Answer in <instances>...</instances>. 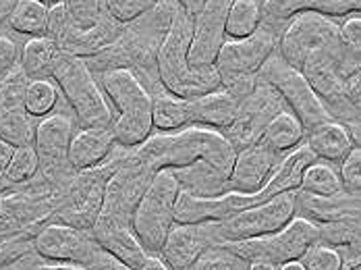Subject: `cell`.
Listing matches in <instances>:
<instances>
[{
    "mask_svg": "<svg viewBox=\"0 0 361 270\" xmlns=\"http://www.w3.org/2000/svg\"><path fill=\"white\" fill-rule=\"evenodd\" d=\"M100 87L118 111L110 127L116 146L129 150L142 146L154 131L152 94L144 81L127 67H112L100 71Z\"/></svg>",
    "mask_w": 361,
    "mask_h": 270,
    "instance_id": "277c9868",
    "label": "cell"
},
{
    "mask_svg": "<svg viewBox=\"0 0 361 270\" xmlns=\"http://www.w3.org/2000/svg\"><path fill=\"white\" fill-rule=\"evenodd\" d=\"M245 98L237 96L228 87H220L216 92L204 94L191 102V125H206L218 131L228 129L241 111Z\"/></svg>",
    "mask_w": 361,
    "mask_h": 270,
    "instance_id": "7402d4cb",
    "label": "cell"
},
{
    "mask_svg": "<svg viewBox=\"0 0 361 270\" xmlns=\"http://www.w3.org/2000/svg\"><path fill=\"white\" fill-rule=\"evenodd\" d=\"M30 270H37V269H30Z\"/></svg>",
    "mask_w": 361,
    "mask_h": 270,
    "instance_id": "f5cc1de1",
    "label": "cell"
},
{
    "mask_svg": "<svg viewBox=\"0 0 361 270\" xmlns=\"http://www.w3.org/2000/svg\"><path fill=\"white\" fill-rule=\"evenodd\" d=\"M34 250L44 262L92 266L100 252L92 231L77 229L65 223H46L34 235Z\"/></svg>",
    "mask_w": 361,
    "mask_h": 270,
    "instance_id": "5bb4252c",
    "label": "cell"
},
{
    "mask_svg": "<svg viewBox=\"0 0 361 270\" xmlns=\"http://www.w3.org/2000/svg\"><path fill=\"white\" fill-rule=\"evenodd\" d=\"M262 0H233L226 19V38L239 39L255 34L262 25Z\"/></svg>",
    "mask_w": 361,
    "mask_h": 270,
    "instance_id": "f1b7e54d",
    "label": "cell"
},
{
    "mask_svg": "<svg viewBox=\"0 0 361 270\" xmlns=\"http://www.w3.org/2000/svg\"><path fill=\"white\" fill-rule=\"evenodd\" d=\"M343 98L345 106L349 111V121L360 118L361 116V65L355 67L353 71L347 73L345 85H343ZM347 121V123H349Z\"/></svg>",
    "mask_w": 361,
    "mask_h": 270,
    "instance_id": "ab89813d",
    "label": "cell"
},
{
    "mask_svg": "<svg viewBox=\"0 0 361 270\" xmlns=\"http://www.w3.org/2000/svg\"><path fill=\"white\" fill-rule=\"evenodd\" d=\"M341 42L343 50L349 63V69L353 71L361 65V17H349L345 23H341Z\"/></svg>",
    "mask_w": 361,
    "mask_h": 270,
    "instance_id": "836d02e7",
    "label": "cell"
},
{
    "mask_svg": "<svg viewBox=\"0 0 361 270\" xmlns=\"http://www.w3.org/2000/svg\"><path fill=\"white\" fill-rule=\"evenodd\" d=\"M285 109H287V104H285L283 96L268 81H264L257 75V83H255L252 94L243 100L235 123L228 129H224L222 133L235 146L237 152L245 150L262 140V133H264L266 125L270 123V118H274Z\"/></svg>",
    "mask_w": 361,
    "mask_h": 270,
    "instance_id": "9a60e30c",
    "label": "cell"
},
{
    "mask_svg": "<svg viewBox=\"0 0 361 270\" xmlns=\"http://www.w3.org/2000/svg\"><path fill=\"white\" fill-rule=\"evenodd\" d=\"M52 79L61 87L79 127H112V109L87 63L71 52H61L52 69Z\"/></svg>",
    "mask_w": 361,
    "mask_h": 270,
    "instance_id": "8992f818",
    "label": "cell"
},
{
    "mask_svg": "<svg viewBox=\"0 0 361 270\" xmlns=\"http://www.w3.org/2000/svg\"><path fill=\"white\" fill-rule=\"evenodd\" d=\"M299 192L316 195V197H332L343 192V181L341 173L332 162L326 160H314L312 164L305 166L301 181H299Z\"/></svg>",
    "mask_w": 361,
    "mask_h": 270,
    "instance_id": "83f0119b",
    "label": "cell"
},
{
    "mask_svg": "<svg viewBox=\"0 0 361 270\" xmlns=\"http://www.w3.org/2000/svg\"><path fill=\"white\" fill-rule=\"evenodd\" d=\"M160 2V0H158ZM177 6H179L180 11H185L189 17H197L200 15V11L204 8V4H206V0H173Z\"/></svg>",
    "mask_w": 361,
    "mask_h": 270,
    "instance_id": "7bdbcfd3",
    "label": "cell"
},
{
    "mask_svg": "<svg viewBox=\"0 0 361 270\" xmlns=\"http://www.w3.org/2000/svg\"><path fill=\"white\" fill-rule=\"evenodd\" d=\"M233 0H206L200 15L193 19V39L189 48V67H214L218 52L226 42V19Z\"/></svg>",
    "mask_w": 361,
    "mask_h": 270,
    "instance_id": "e0dca14e",
    "label": "cell"
},
{
    "mask_svg": "<svg viewBox=\"0 0 361 270\" xmlns=\"http://www.w3.org/2000/svg\"><path fill=\"white\" fill-rule=\"evenodd\" d=\"M303 140H305V127L289 109H285L283 113L270 118V123L266 125V129L262 133L259 144L266 146L268 150H272L274 154L283 156L285 152H290L297 146H301Z\"/></svg>",
    "mask_w": 361,
    "mask_h": 270,
    "instance_id": "484cf974",
    "label": "cell"
},
{
    "mask_svg": "<svg viewBox=\"0 0 361 270\" xmlns=\"http://www.w3.org/2000/svg\"><path fill=\"white\" fill-rule=\"evenodd\" d=\"M127 152L129 148L116 146V154L110 156L106 162L77 173L63 190L61 202L48 223H65L77 229L92 231L104 206L109 179L121 166Z\"/></svg>",
    "mask_w": 361,
    "mask_h": 270,
    "instance_id": "5b68a950",
    "label": "cell"
},
{
    "mask_svg": "<svg viewBox=\"0 0 361 270\" xmlns=\"http://www.w3.org/2000/svg\"><path fill=\"white\" fill-rule=\"evenodd\" d=\"M116 148L110 127H79L69 146V164L75 173L94 168L106 162Z\"/></svg>",
    "mask_w": 361,
    "mask_h": 270,
    "instance_id": "44dd1931",
    "label": "cell"
},
{
    "mask_svg": "<svg viewBox=\"0 0 361 270\" xmlns=\"http://www.w3.org/2000/svg\"><path fill=\"white\" fill-rule=\"evenodd\" d=\"M257 75L264 81H268L283 96L287 109L305 127V135L310 131H314L316 127L328 123V121H334L330 113L326 111L320 96L314 92V87L305 79V75L299 69L290 67L279 52H274L264 63V67L259 69Z\"/></svg>",
    "mask_w": 361,
    "mask_h": 270,
    "instance_id": "9c48e42d",
    "label": "cell"
},
{
    "mask_svg": "<svg viewBox=\"0 0 361 270\" xmlns=\"http://www.w3.org/2000/svg\"><path fill=\"white\" fill-rule=\"evenodd\" d=\"M349 135H351V142H353V148L361 150V116L360 118H353L349 123H345Z\"/></svg>",
    "mask_w": 361,
    "mask_h": 270,
    "instance_id": "f6af8a7d",
    "label": "cell"
},
{
    "mask_svg": "<svg viewBox=\"0 0 361 270\" xmlns=\"http://www.w3.org/2000/svg\"><path fill=\"white\" fill-rule=\"evenodd\" d=\"M133 156L152 173L162 168L177 171L204 160L228 181L237 150L222 131L206 125H189L179 131L152 133L142 146L133 148Z\"/></svg>",
    "mask_w": 361,
    "mask_h": 270,
    "instance_id": "7a4b0ae2",
    "label": "cell"
},
{
    "mask_svg": "<svg viewBox=\"0 0 361 270\" xmlns=\"http://www.w3.org/2000/svg\"><path fill=\"white\" fill-rule=\"evenodd\" d=\"M75 115L67 111H56L44 116L34 131V148L39 158L42 179L59 190L77 175L69 164V146L75 135Z\"/></svg>",
    "mask_w": 361,
    "mask_h": 270,
    "instance_id": "30bf717a",
    "label": "cell"
},
{
    "mask_svg": "<svg viewBox=\"0 0 361 270\" xmlns=\"http://www.w3.org/2000/svg\"><path fill=\"white\" fill-rule=\"evenodd\" d=\"M212 247H216L214 221L193 225L175 223L160 250V258L171 270H189Z\"/></svg>",
    "mask_w": 361,
    "mask_h": 270,
    "instance_id": "ac0fdd59",
    "label": "cell"
},
{
    "mask_svg": "<svg viewBox=\"0 0 361 270\" xmlns=\"http://www.w3.org/2000/svg\"><path fill=\"white\" fill-rule=\"evenodd\" d=\"M69 8L73 23L77 30H94L102 17V2L100 0H63Z\"/></svg>",
    "mask_w": 361,
    "mask_h": 270,
    "instance_id": "e575fe53",
    "label": "cell"
},
{
    "mask_svg": "<svg viewBox=\"0 0 361 270\" xmlns=\"http://www.w3.org/2000/svg\"><path fill=\"white\" fill-rule=\"evenodd\" d=\"M59 85L54 79H30L27 90H25V106L27 113L34 118H44L48 116L59 102Z\"/></svg>",
    "mask_w": 361,
    "mask_h": 270,
    "instance_id": "1f68e13d",
    "label": "cell"
},
{
    "mask_svg": "<svg viewBox=\"0 0 361 270\" xmlns=\"http://www.w3.org/2000/svg\"><path fill=\"white\" fill-rule=\"evenodd\" d=\"M318 241V223L295 214L289 223L276 233L226 241L220 247L228 250L243 262H272L283 264L289 260H301V256Z\"/></svg>",
    "mask_w": 361,
    "mask_h": 270,
    "instance_id": "ba28073f",
    "label": "cell"
},
{
    "mask_svg": "<svg viewBox=\"0 0 361 270\" xmlns=\"http://www.w3.org/2000/svg\"><path fill=\"white\" fill-rule=\"evenodd\" d=\"M13 154H15V146L8 144V142H4V140H0V177H2V173H4V168L8 166Z\"/></svg>",
    "mask_w": 361,
    "mask_h": 270,
    "instance_id": "ee69618b",
    "label": "cell"
},
{
    "mask_svg": "<svg viewBox=\"0 0 361 270\" xmlns=\"http://www.w3.org/2000/svg\"><path fill=\"white\" fill-rule=\"evenodd\" d=\"M180 183L173 168L156 171L133 212V231L147 254L160 256L166 235L175 225Z\"/></svg>",
    "mask_w": 361,
    "mask_h": 270,
    "instance_id": "52a82bcc",
    "label": "cell"
},
{
    "mask_svg": "<svg viewBox=\"0 0 361 270\" xmlns=\"http://www.w3.org/2000/svg\"><path fill=\"white\" fill-rule=\"evenodd\" d=\"M8 25L25 36L39 38L46 36L48 25V6L39 0H17L8 15Z\"/></svg>",
    "mask_w": 361,
    "mask_h": 270,
    "instance_id": "f546056e",
    "label": "cell"
},
{
    "mask_svg": "<svg viewBox=\"0 0 361 270\" xmlns=\"http://www.w3.org/2000/svg\"><path fill=\"white\" fill-rule=\"evenodd\" d=\"M42 4H46V6H52V4H59V2H63V0H39Z\"/></svg>",
    "mask_w": 361,
    "mask_h": 270,
    "instance_id": "816d5d0a",
    "label": "cell"
},
{
    "mask_svg": "<svg viewBox=\"0 0 361 270\" xmlns=\"http://www.w3.org/2000/svg\"><path fill=\"white\" fill-rule=\"evenodd\" d=\"M156 131H179L191 125V102L169 92L162 83L149 90Z\"/></svg>",
    "mask_w": 361,
    "mask_h": 270,
    "instance_id": "cb8c5ba5",
    "label": "cell"
},
{
    "mask_svg": "<svg viewBox=\"0 0 361 270\" xmlns=\"http://www.w3.org/2000/svg\"><path fill=\"white\" fill-rule=\"evenodd\" d=\"M92 270H133L131 266H127L123 260H118L116 256H112L110 252L106 250H102L100 247V252L96 254V258H94V262H92Z\"/></svg>",
    "mask_w": 361,
    "mask_h": 270,
    "instance_id": "b9f144b4",
    "label": "cell"
},
{
    "mask_svg": "<svg viewBox=\"0 0 361 270\" xmlns=\"http://www.w3.org/2000/svg\"><path fill=\"white\" fill-rule=\"evenodd\" d=\"M316 13L324 17H347L361 13V0H264V17L268 25L287 23L295 15Z\"/></svg>",
    "mask_w": 361,
    "mask_h": 270,
    "instance_id": "ffe728a7",
    "label": "cell"
},
{
    "mask_svg": "<svg viewBox=\"0 0 361 270\" xmlns=\"http://www.w3.org/2000/svg\"><path fill=\"white\" fill-rule=\"evenodd\" d=\"M247 270H279V264H272V262H250Z\"/></svg>",
    "mask_w": 361,
    "mask_h": 270,
    "instance_id": "c3c4849f",
    "label": "cell"
},
{
    "mask_svg": "<svg viewBox=\"0 0 361 270\" xmlns=\"http://www.w3.org/2000/svg\"><path fill=\"white\" fill-rule=\"evenodd\" d=\"M307 146L314 152L318 160L326 162H343L347 154L353 150V142L351 135L347 131V127L338 121H328L324 125L316 127L314 131H310L307 135Z\"/></svg>",
    "mask_w": 361,
    "mask_h": 270,
    "instance_id": "d4e9b609",
    "label": "cell"
},
{
    "mask_svg": "<svg viewBox=\"0 0 361 270\" xmlns=\"http://www.w3.org/2000/svg\"><path fill=\"white\" fill-rule=\"evenodd\" d=\"M140 270H171L169 264L160 258V256H154V254H147L145 262L140 266Z\"/></svg>",
    "mask_w": 361,
    "mask_h": 270,
    "instance_id": "bcb514c9",
    "label": "cell"
},
{
    "mask_svg": "<svg viewBox=\"0 0 361 270\" xmlns=\"http://www.w3.org/2000/svg\"><path fill=\"white\" fill-rule=\"evenodd\" d=\"M37 270H92L87 266H77V264H42Z\"/></svg>",
    "mask_w": 361,
    "mask_h": 270,
    "instance_id": "7dc6e473",
    "label": "cell"
},
{
    "mask_svg": "<svg viewBox=\"0 0 361 270\" xmlns=\"http://www.w3.org/2000/svg\"><path fill=\"white\" fill-rule=\"evenodd\" d=\"M154 0H104L109 15L118 23H131L149 11Z\"/></svg>",
    "mask_w": 361,
    "mask_h": 270,
    "instance_id": "8d00e7d4",
    "label": "cell"
},
{
    "mask_svg": "<svg viewBox=\"0 0 361 270\" xmlns=\"http://www.w3.org/2000/svg\"><path fill=\"white\" fill-rule=\"evenodd\" d=\"M276 44V30L268 23L259 25V30L247 38H226L214 63L218 75L222 79V87L257 75L264 63L274 54Z\"/></svg>",
    "mask_w": 361,
    "mask_h": 270,
    "instance_id": "7c38bea8",
    "label": "cell"
},
{
    "mask_svg": "<svg viewBox=\"0 0 361 270\" xmlns=\"http://www.w3.org/2000/svg\"><path fill=\"white\" fill-rule=\"evenodd\" d=\"M19 56H21V52L17 50L15 42L0 36V78H4L15 65H19Z\"/></svg>",
    "mask_w": 361,
    "mask_h": 270,
    "instance_id": "60d3db41",
    "label": "cell"
},
{
    "mask_svg": "<svg viewBox=\"0 0 361 270\" xmlns=\"http://www.w3.org/2000/svg\"><path fill=\"white\" fill-rule=\"evenodd\" d=\"M297 214L316 223L361 219V193L341 192L332 197H316L297 190Z\"/></svg>",
    "mask_w": 361,
    "mask_h": 270,
    "instance_id": "603a6c76",
    "label": "cell"
},
{
    "mask_svg": "<svg viewBox=\"0 0 361 270\" xmlns=\"http://www.w3.org/2000/svg\"><path fill=\"white\" fill-rule=\"evenodd\" d=\"M39 173V158H37L34 144L15 148V154L11 158L8 166L4 168L0 177V188L6 185H25L36 179Z\"/></svg>",
    "mask_w": 361,
    "mask_h": 270,
    "instance_id": "4dcf8cb0",
    "label": "cell"
},
{
    "mask_svg": "<svg viewBox=\"0 0 361 270\" xmlns=\"http://www.w3.org/2000/svg\"><path fill=\"white\" fill-rule=\"evenodd\" d=\"M2 231H15V227L11 223H6L4 219H0V233Z\"/></svg>",
    "mask_w": 361,
    "mask_h": 270,
    "instance_id": "f907efd6",
    "label": "cell"
},
{
    "mask_svg": "<svg viewBox=\"0 0 361 270\" xmlns=\"http://www.w3.org/2000/svg\"><path fill=\"white\" fill-rule=\"evenodd\" d=\"M193 39V17L177 8L169 30L158 44L156 69L162 85L185 100L200 98L204 94L216 92L222 87V79L216 67L191 69L189 48Z\"/></svg>",
    "mask_w": 361,
    "mask_h": 270,
    "instance_id": "3957f363",
    "label": "cell"
},
{
    "mask_svg": "<svg viewBox=\"0 0 361 270\" xmlns=\"http://www.w3.org/2000/svg\"><path fill=\"white\" fill-rule=\"evenodd\" d=\"M73 27H75V23H73L71 13L65 6V2L48 6V25H46V36L48 38L63 42L65 38H69Z\"/></svg>",
    "mask_w": 361,
    "mask_h": 270,
    "instance_id": "74e56055",
    "label": "cell"
},
{
    "mask_svg": "<svg viewBox=\"0 0 361 270\" xmlns=\"http://www.w3.org/2000/svg\"><path fill=\"white\" fill-rule=\"evenodd\" d=\"M341 25L316 13L295 15L279 39V54L290 67L301 69L307 54L322 48H341Z\"/></svg>",
    "mask_w": 361,
    "mask_h": 270,
    "instance_id": "4fadbf2b",
    "label": "cell"
},
{
    "mask_svg": "<svg viewBox=\"0 0 361 270\" xmlns=\"http://www.w3.org/2000/svg\"><path fill=\"white\" fill-rule=\"evenodd\" d=\"M301 262L305 270H343V254L336 247L316 241L301 256Z\"/></svg>",
    "mask_w": 361,
    "mask_h": 270,
    "instance_id": "d6a6232c",
    "label": "cell"
},
{
    "mask_svg": "<svg viewBox=\"0 0 361 270\" xmlns=\"http://www.w3.org/2000/svg\"><path fill=\"white\" fill-rule=\"evenodd\" d=\"M189 270H247V262L218 245L208 250Z\"/></svg>",
    "mask_w": 361,
    "mask_h": 270,
    "instance_id": "d590c367",
    "label": "cell"
},
{
    "mask_svg": "<svg viewBox=\"0 0 361 270\" xmlns=\"http://www.w3.org/2000/svg\"><path fill=\"white\" fill-rule=\"evenodd\" d=\"M279 270H305V266L301 260H289V262L279 264Z\"/></svg>",
    "mask_w": 361,
    "mask_h": 270,
    "instance_id": "681fc988",
    "label": "cell"
},
{
    "mask_svg": "<svg viewBox=\"0 0 361 270\" xmlns=\"http://www.w3.org/2000/svg\"><path fill=\"white\" fill-rule=\"evenodd\" d=\"M30 79L21 65H15L4 78H0V140L19 146L34 144L36 125L25 106V90Z\"/></svg>",
    "mask_w": 361,
    "mask_h": 270,
    "instance_id": "2e32d148",
    "label": "cell"
},
{
    "mask_svg": "<svg viewBox=\"0 0 361 270\" xmlns=\"http://www.w3.org/2000/svg\"><path fill=\"white\" fill-rule=\"evenodd\" d=\"M152 177L154 173L133 156V150H129L109 179L102 212L92 227L98 245L133 270H140L147 258V252L133 231V212Z\"/></svg>",
    "mask_w": 361,
    "mask_h": 270,
    "instance_id": "6da1fadb",
    "label": "cell"
},
{
    "mask_svg": "<svg viewBox=\"0 0 361 270\" xmlns=\"http://www.w3.org/2000/svg\"><path fill=\"white\" fill-rule=\"evenodd\" d=\"M61 46L59 42L48 36H39L25 42L19 65L27 79H48L52 78V69L56 65V59L61 56Z\"/></svg>",
    "mask_w": 361,
    "mask_h": 270,
    "instance_id": "4316f807",
    "label": "cell"
},
{
    "mask_svg": "<svg viewBox=\"0 0 361 270\" xmlns=\"http://www.w3.org/2000/svg\"><path fill=\"white\" fill-rule=\"evenodd\" d=\"M279 162H281V156L274 154L259 142L245 150H239L235 164H233V171H231V177L226 181V193L259 192Z\"/></svg>",
    "mask_w": 361,
    "mask_h": 270,
    "instance_id": "d6986e66",
    "label": "cell"
},
{
    "mask_svg": "<svg viewBox=\"0 0 361 270\" xmlns=\"http://www.w3.org/2000/svg\"><path fill=\"white\" fill-rule=\"evenodd\" d=\"M297 214V190L285 192L264 204L245 208L224 221H214L216 247L226 241L252 239L281 231Z\"/></svg>",
    "mask_w": 361,
    "mask_h": 270,
    "instance_id": "8fae6325",
    "label": "cell"
},
{
    "mask_svg": "<svg viewBox=\"0 0 361 270\" xmlns=\"http://www.w3.org/2000/svg\"><path fill=\"white\" fill-rule=\"evenodd\" d=\"M343 192L361 193V150L353 148L347 158L338 164Z\"/></svg>",
    "mask_w": 361,
    "mask_h": 270,
    "instance_id": "f35d334b",
    "label": "cell"
}]
</instances>
